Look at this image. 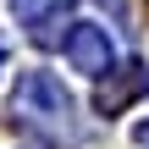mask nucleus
<instances>
[{"label":"nucleus","mask_w":149,"mask_h":149,"mask_svg":"<svg viewBox=\"0 0 149 149\" xmlns=\"http://www.w3.org/2000/svg\"><path fill=\"white\" fill-rule=\"evenodd\" d=\"M11 111L22 122L44 127L50 138H72V94L50 72H22L17 77V94H11Z\"/></svg>","instance_id":"f257e3e1"},{"label":"nucleus","mask_w":149,"mask_h":149,"mask_svg":"<svg viewBox=\"0 0 149 149\" xmlns=\"http://www.w3.org/2000/svg\"><path fill=\"white\" fill-rule=\"evenodd\" d=\"M66 61H72L83 77H105L111 61H116V50H111V39H105L100 22H72V33H66Z\"/></svg>","instance_id":"f03ea898"},{"label":"nucleus","mask_w":149,"mask_h":149,"mask_svg":"<svg viewBox=\"0 0 149 149\" xmlns=\"http://www.w3.org/2000/svg\"><path fill=\"white\" fill-rule=\"evenodd\" d=\"M50 6H55V11H61V6H66V0H11V17H17V22H39V17H44V11H50Z\"/></svg>","instance_id":"7ed1b4c3"},{"label":"nucleus","mask_w":149,"mask_h":149,"mask_svg":"<svg viewBox=\"0 0 149 149\" xmlns=\"http://www.w3.org/2000/svg\"><path fill=\"white\" fill-rule=\"evenodd\" d=\"M0 66H6V55H0Z\"/></svg>","instance_id":"20e7f679"}]
</instances>
